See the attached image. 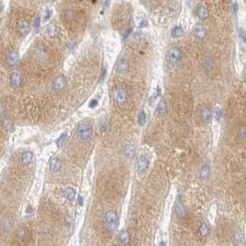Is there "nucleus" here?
<instances>
[{"label":"nucleus","instance_id":"obj_1","mask_svg":"<svg viewBox=\"0 0 246 246\" xmlns=\"http://www.w3.org/2000/svg\"><path fill=\"white\" fill-rule=\"evenodd\" d=\"M93 133V129L90 124L82 122L79 124L76 130V136L80 141H87L91 138Z\"/></svg>","mask_w":246,"mask_h":246},{"label":"nucleus","instance_id":"obj_2","mask_svg":"<svg viewBox=\"0 0 246 246\" xmlns=\"http://www.w3.org/2000/svg\"><path fill=\"white\" fill-rule=\"evenodd\" d=\"M182 54L177 45H172L168 51V61L171 65H178L181 61Z\"/></svg>","mask_w":246,"mask_h":246},{"label":"nucleus","instance_id":"obj_3","mask_svg":"<svg viewBox=\"0 0 246 246\" xmlns=\"http://www.w3.org/2000/svg\"><path fill=\"white\" fill-rule=\"evenodd\" d=\"M106 222H107V229L109 232H113L117 227L118 223V215L115 211L109 210L106 214Z\"/></svg>","mask_w":246,"mask_h":246},{"label":"nucleus","instance_id":"obj_4","mask_svg":"<svg viewBox=\"0 0 246 246\" xmlns=\"http://www.w3.org/2000/svg\"><path fill=\"white\" fill-rule=\"evenodd\" d=\"M114 98L119 104H124L129 98V93L126 89L119 88L114 92Z\"/></svg>","mask_w":246,"mask_h":246},{"label":"nucleus","instance_id":"obj_5","mask_svg":"<svg viewBox=\"0 0 246 246\" xmlns=\"http://www.w3.org/2000/svg\"><path fill=\"white\" fill-rule=\"evenodd\" d=\"M35 55L38 59L40 60H45L48 58V49L47 47L43 44H38L35 46Z\"/></svg>","mask_w":246,"mask_h":246},{"label":"nucleus","instance_id":"obj_6","mask_svg":"<svg viewBox=\"0 0 246 246\" xmlns=\"http://www.w3.org/2000/svg\"><path fill=\"white\" fill-rule=\"evenodd\" d=\"M147 168H148V159L145 156H141L137 161V171L138 173L142 174Z\"/></svg>","mask_w":246,"mask_h":246},{"label":"nucleus","instance_id":"obj_7","mask_svg":"<svg viewBox=\"0 0 246 246\" xmlns=\"http://www.w3.org/2000/svg\"><path fill=\"white\" fill-rule=\"evenodd\" d=\"M116 70L119 74H124L128 71L129 70V62L127 59H121L118 61L117 66H116Z\"/></svg>","mask_w":246,"mask_h":246},{"label":"nucleus","instance_id":"obj_8","mask_svg":"<svg viewBox=\"0 0 246 246\" xmlns=\"http://www.w3.org/2000/svg\"><path fill=\"white\" fill-rule=\"evenodd\" d=\"M10 83L12 84L13 87L19 88L22 84V77L20 73L18 72H13L10 75Z\"/></svg>","mask_w":246,"mask_h":246},{"label":"nucleus","instance_id":"obj_9","mask_svg":"<svg viewBox=\"0 0 246 246\" xmlns=\"http://www.w3.org/2000/svg\"><path fill=\"white\" fill-rule=\"evenodd\" d=\"M17 30L21 33V34H26L30 31V25L27 21L25 20H21L17 23Z\"/></svg>","mask_w":246,"mask_h":246},{"label":"nucleus","instance_id":"obj_10","mask_svg":"<svg viewBox=\"0 0 246 246\" xmlns=\"http://www.w3.org/2000/svg\"><path fill=\"white\" fill-rule=\"evenodd\" d=\"M193 32H194L195 36L199 39H204L206 36V29L203 26V24H201V23L195 24V26L193 28Z\"/></svg>","mask_w":246,"mask_h":246},{"label":"nucleus","instance_id":"obj_11","mask_svg":"<svg viewBox=\"0 0 246 246\" xmlns=\"http://www.w3.org/2000/svg\"><path fill=\"white\" fill-rule=\"evenodd\" d=\"M32 159H33V154L31 151H25L21 157V162L25 166L30 165L32 162Z\"/></svg>","mask_w":246,"mask_h":246},{"label":"nucleus","instance_id":"obj_12","mask_svg":"<svg viewBox=\"0 0 246 246\" xmlns=\"http://www.w3.org/2000/svg\"><path fill=\"white\" fill-rule=\"evenodd\" d=\"M61 161L57 158V157H53L51 158L50 162H49V167H50V170L53 172H58L61 169Z\"/></svg>","mask_w":246,"mask_h":246},{"label":"nucleus","instance_id":"obj_13","mask_svg":"<svg viewBox=\"0 0 246 246\" xmlns=\"http://www.w3.org/2000/svg\"><path fill=\"white\" fill-rule=\"evenodd\" d=\"M210 175V167L206 164L202 165L199 171V177L201 180H207Z\"/></svg>","mask_w":246,"mask_h":246},{"label":"nucleus","instance_id":"obj_14","mask_svg":"<svg viewBox=\"0 0 246 246\" xmlns=\"http://www.w3.org/2000/svg\"><path fill=\"white\" fill-rule=\"evenodd\" d=\"M233 237H234V240H235L237 245H244L245 244L244 234L241 230H236L233 234Z\"/></svg>","mask_w":246,"mask_h":246},{"label":"nucleus","instance_id":"obj_15","mask_svg":"<svg viewBox=\"0 0 246 246\" xmlns=\"http://www.w3.org/2000/svg\"><path fill=\"white\" fill-rule=\"evenodd\" d=\"M65 85H66L65 78L63 76H59L56 79V81L54 82V89L57 91H60L65 87Z\"/></svg>","mask_w":246,"mask_h":246},{"label":"nucleus","instance_id":"obj_16","mask_svg":"<svg viewBox=\"0 0 246 246\" xmlns=\"http://www.w3.org/2000/svg\"><path fill=\"white\" fill-rule=\"evenodd\" d=\"M8 59H9V62L11 66H17L19 63H20V59H19V56L16 52L12 51V52H9V56H8Z\"/></svg>","mask_w":246,"mask_h":246},{"label":"nucleus","instance_id":"obj_17","mask_svg":"<svg viewBox=\"0 0 246 246\" xmlns=\"http://www.w3.org/2000/svg\"><path fill=\"white\" fill-rule=\"evenodd\" d=\"M63 194H64V196H65V197H66L69 201H72V200H74V198H75L76 191H75V190H74L73 188H71V187H68V188H66V189L64 190Z\"/></svg>","mask_w":246,"mask_h":246},{"label":"nucleus","instance_id":"obj_18","mask_svg":"<svg viewBox=\"0 0 246 246\" xmlns=\"http://www.w3.org/2000/svg\"><path fill=\"white\" fill-rule=\"evenodd\" d=\"M176 213H177L179 218H183L186 215V210H185V207H184L181 201L178 202L176 205Z\"/></svg>","mask_w":246,"mask_h":246},{"label":"nucleus","instance_id":"obj_19","mask_svg":"<svg viewBox=\"0 0 246 246\" xmlns=\"http://www.w3.org/2000/svg\"><path fill=\"white\" fill-rule=\"evenodd\" d=\"M197 15L201 20H206L208 17V10L206 7L200 6L197 9Z\"/></svg>","mask_w":246,"mask_h":246},{"label":"nucleus","instance_id":"obj_20","mask_svg":"<svg viewBox=\"0 0 246 246\" xmlns=\"http://www.w3.org/2000/svg\"><path fill=\"white\" fill-rule=\"evenodd\" d=\"M166 111H167V103H166V101H165L164 99H162V100L159 102L158 106H157V113L159 116H161V115H164V114L166 113Z\"/></svg>","mask_w":246,"mask_h":246},{"label":"nucleus","instance_id":"obj_21","mask_svg":"<svg viewBox=\"0 0 246 246\" xmlns=\"http://www.w3.org/2000/svg\"><path fill=\"white\" fill-rule=\"evenodd\" d=\"M46 33L49 37H56L58 34V28L55 24H50L46 28Z\"/></svg>","mask_w":246,"mask_h":246},{"label":"nucleus","instance_id":"obj_22","mask_svg":"<svg viewBox=\"0 0 246 246\" xmlns=\"http://www.w3.org/2000/svg\"><path fill=\"white\" fill-rule=\"evenodd\" d=\"M119 240H120V241H121L123 244H129V243H130V240H131L129 232L126 231V230H122V231L119 233Z\"/></svg>","mask_w":246,"mask_h":246},{"label":"nucleus","instance_id":"obj_23","mask_svg":"<svg viewBox=\"0 0 246 246\" xmlns=\"http://www.w3.org/2000/svg\"><path fill=\"white\" fill-rule=\"evenodd\" d=\"M184 32H183V29L180 27V26H176L173 28L172 32H171V35L172 37L174 38H179V37H181L183 35Z\"/></svg>","mask_w":246,"mask_h":246},{"label":"nucleus","instance_id":"obj_24","mask_svg":"<svg viewBox=\"0 0 246 246\" xmlns=\"http://www.w3.org/2000/svg\"><path fill=\"white\" fill-rule=\"evenodd\" d=\"M1 126L6 131H10L13 128V122H12V120L10 119H4L1 121Z\"/></svg>","mask_w":246,"mask_h":246},{"label":"nucleus","instance_id":"obj_25","mask_svg":"<svg viewBox=\"0 0 246 246\" xmlns=\"http://www.w3.org/2000/svg\"><path fill=\"white\" fill-rule=\"evenodd\" d=\"M124 154L127 157L131 158L134 155V147L131 144H127L124 148Z\"/></svg>","mask_w":246,"mask_h":246},{"label":"nucleus","instance_id":"obj_26","mask_svg":"<svg viewBox=\"0 0 246 246\" xmlns=\"http://www.w3.org/2000/svg\"><path fill=\"white\" fill-rule=\"evenodd\" d=\"M208 230H209V229H208V226H207L206 223H202L200 225V227H199V232H200L201 236H206L207 233H208Z\"/></svg>","mask_w":246,"mask_h":246},{"label":"nucleus","instance_id":"obj_27","mask_svg":"<svg viewBox=\"0 0 246 246\" xmlns=\"http://www.w3.org/2000/svg\"><path fill=\"white\" fill-rule=\"evenodd\" d=\"M202 118L205 121H208L211 118V111L208 108H204L202 111Z\"/></svg>","mask_w":246,"mask_h":246},{"label":"nucleus","instance_id":"obj_28","mask_svg":"<svg viewBox=\"0 0 246 246\" xmlns=\"http://www.w3.org/2000/svg\"><path fill=\"white\" fill-rule=\"evenodd\" d=\"M158 95H159V89H155V91L151 93V95L149 97V104L150 105H152L155 102V100L158 97Z\"/></svg>","mask_w":246,"mask_h":246},{"label":"nucleus","instance_id":"obj_29","mask_svg":"<svg viewBox=\"0 0 246 246\" xmlns=\"http://www.w3.org/2000/svg\"><path fill=\"white\" fill-rule=\"evenodd\" d=\"M66 140H67V133H63V134H61L60 137H59V138L58 139V141H57L58 146H59V147H61V146L65 143Z\"/></svg>","mask_w":246,"mask_h":246},{"label":"nucleus","instance_id":"obj_30","mask_svg":"<svg viewBox=\"0 0 246 246\" xmlns=\"http://www.w3.org/2000/svg\"><path fill=\"white\" fill-rule=\"evenodd\" d=\"M145 121H146V114L144 111H142L138 117V122L140 125H143L145 123Z\"/></svg>","mask_w":246,"mask_h":246},{"label":"nucleus","instance_id":"obj_31","mask_svg":"<svg viewBox=\"0 0 246 246\" xmlns=\"http://www.w3.org/2000/svg\"><path fill=\"white\" fill-rule=\"evenodd\" d=\"M40 24H41V18H40V16H37V17L34 19V21H33V27H34V29H35L36 32L39 31V29H40Z\"/></svg>","mask_w":246,"mask_h":246},{"label":"nucleus","instance_id":"obj_32","mask_svg":"<svg viewBox=\"0 0 246 246\" xmlns=\"http://www.w3.org/2000/svg\"><path fill=\"white\" fill-rule=\"evenodd\" d=\"M17 236L18 238L21 240H24L25 238H26V232L24 229H19L18 232H17Z\"/></svg>","mask_w":246,"mask_h":246},{"label":"nucleus","instance_id":"obj_33","mask_svg":"<svg viewBox=\"0 0 246 246\" xmlns=\"http://www.w3.org/2000/svg\"><path fill=\"white\" fill-rule=\"evenodd\" d=\"M108 127H109V122L108 119H104L103 122H102V126H101V129H102V131L105 132L108 130Z\"/></svg>","mask_w":246,"mask_h":246},{"label":"nucleus","instance_id":"obj_34","mask_svg":"<svg viewBox=\"0 0 246 246\" xmlns=\"http://www.w3.org/2000/svg\"><path fill=\"white\" fill-rule=\"evenodd\" d=\"M239 37L243 42H246V31H244L243 29H240L239 30Z\"/></svg>","mask_w":246,"mask_h":246},{"label":"nucleus","instance_id":"obj_35","mask_svg":"<svg viewBox=\"0 0 246 246\" xmlns=\"http://www.w3.org/2000/svg\"><path fill=\"white\" fill-rule=\"evenodd\" d=\"M7 115V108L4 105L0 104V117H5Z\"/></svg>","mask_w":246,"mask_h":246},{"label":"nucleus","instance_id":"obj_36","mask_svg":"<svg viewBox=\"0 0 246 246\" xmlns=\"http://www.w3.org/2000/svg\"><path fill=\"white\" fill-rule=\"evenodd\" d=\"M221 117H222V109L220 108H218V109L216 111V119L220 120Z\"/></svg>","mask_w":246,"mask_h":246},{"label":"nucleus","instance_id":"obj_37","mask_svg":"<svg viewBox=\"0 0 246 246\" xmlns=\"http://www.w3.org/2000/svg\"><path fill=\"white\" fill-rule=\"evenodd\" d=\"M51 14H52L51 10H48V9H47V10L45 11L44 15V21H46L49 20V18H51Z\"/></svg>","mask_w":246,"mask_h":246},{"label":"nucleus","instance_id":"obj_38","mask_svg":"<svg viewBox=\"0 0 246 246\" xmlns=\"http://www.w3.org/2000/svg\"><path fill=\"white\" fill-rule=\"evenodd\" d=\"M239 135H240V137L245 139L246 138V128H241L239 131Z\"/></svg>","mask_w":246,"mask_h":246},{"label":"nucleus","instance_id":"obj_39","mask_svg":"<svg viewBox=\"0 0 246 246\" xmlns=\"http://www.w3.org/2000/svg\"><path fill=\"white\" fill-rule=\"evenodd\" d=\"M97 104H98V101H97L96 99H93V100H91V102H90V104H89V107L93 108L96 107Z\"/></svg>","mask_w":246,"mask_h":246},{"label":"nucleus","instance_id":"obj_40","mask_svg":"<svg viewBox=\"0 0 246 246\" xmlns=\"http://www.w3.org/2000/svg\"><path fill=\"white\" fill-rule=\"evenodd\" d=\"M106 73H107V70H106V69H103V70H102V73H101V75H100V80H99V81L101 82L102 81H104V79H105V76H106Z\"/></svg>","mask_w":246,"mask_h":246},{"label":"nucleus","instance_id":"obj_41","mask_svg":"<svg viewBox=\"0 0 246 246\" xmlns=\"http://www.w3.org/2000/svg\"><path fill=\"white\" fill-rule=\"evenodd\" d=\"M78 202H79V205L82 206V205H83V199H82V197L79 196V197H78Z\"/></svg>","mask_w":246,"mask_h":246},{"label":"nucleus","instance_id":"obj_42","mask_svg":"<svg viewBox=\"0 0 246 246\" xmlns=\"http://www.w3.org/2000/svg\"><path fill=\"white\" fill-rule=\"evenodd\" d=\"M109 2H110V0H106V2H105V6H106V7H108V4H109Z\"/></svg>","mask_w":246,"mask_h":246}]
</instances>
